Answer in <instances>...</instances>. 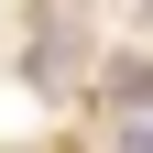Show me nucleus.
Listing matches in <instances>:
<instances>
[{"instance_id": "obj_3", "label": "nucleus", "mask_w": 153, "mask_h": 153, "mask_svg": "<svg viewBox=\"0 0 153 153\" xmlns=\"http://www.w3.org/2000/svg\"><path fill=\"white\" fill-rule=\"evenodd\" d=\"M120 153H153V120H131V131H120Z\"/></svg>"}, {"instance_id": "obj_1", "label": "nucleus", "mask_w": 153, "mask_h": 153, "mask_svg": "<svg viewBox=\"0 0 153 153\" xmlns=\"http://www.w3.org/2000/svg\"><path fill=\"white\" fill-rule=\"evenodd\" d=\"M76 76V33H44V44H33V88H66Z\"/></svg>"}, {"instance_id": "obj_2", "label": "nucleus", "mask_w": 153, "mask_h": 153, "mask_svg": "<svg viewBox=\"0 0 153 153\" xmlns=\"http://www.w3.org/2000/svg\"><path fill=\"white\" fill-rule=\"evenodd\" d=\"M109 99H120V109H153V66H142V55H131V66H109Z\"/></svg>"}]
</instances>
